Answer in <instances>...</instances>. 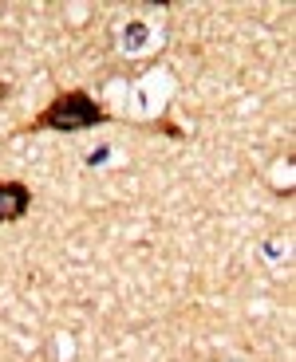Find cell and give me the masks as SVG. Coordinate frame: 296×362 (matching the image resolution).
I'll return each mask as SVG.
<instances>
[{
    "mask_svg": "<svg viewBox=\"0 0 296 362\" xmlns=\"http://www.w3.org/2000/svg\"><path fill=\"white\" fill-rule=\"evenodd\" d=\"M103 118L107 115L99 110V103H95L87 90H67V95H59L32 127L36 130H87V127H95V122H103Z\"/></svg>",
    "mask_w": 296,
    "mask_h": 362,
    "instance_id": "cell-1",
    "label": "cell"
},
{
    "mask_svg": "<svg viewBox=\"0 0 296 362\" xmlns=\"http://www.w3.org/2000/svg\"><path fill=\"white\" fill-rule=\"evenodd\" d=\"M32 205V193L28 185H20V181H0V225H8V221L24 217Z\"/></svg>",
    "mask_w": 296,
    "mask_h": 362,
    "instance_id": "cell-2",
    "label": "cell"
}]
</instances>
